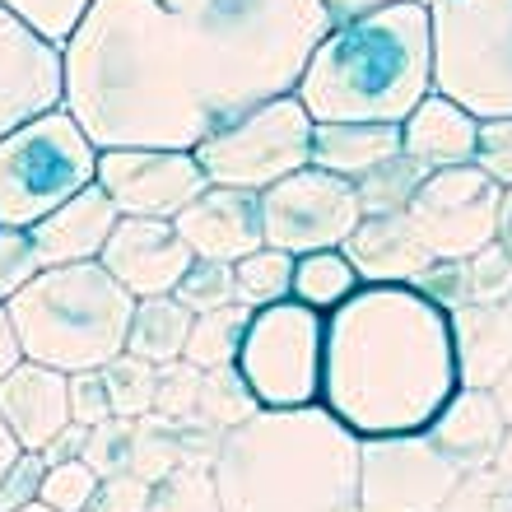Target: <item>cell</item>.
I'll list each match as a JSON object with an SVG mask.
<instances>
[{
	"label": "cell",
	"instance_id": "obj_1",
	"mask_svg": "<svg viewBox=\"0 0 512 512\" xmlns=\"http://www.w3.org/2000/svg\"><path fill=\"white\" fill-rule=\"evenodd\" d=\"M66 103L94 149H196L229 122L159 0H94L61 42Z\"/></svg>",
	"mask_w": 512,
	"mask_h": 512
},
{
	"label": "cell",
	"instance_id": "obj_2",
	"mask_svg": "<svg viewBox=\"0 0 512 512\" xmlns=\"http://www.w3.org/2000/svg\"><path fill=\"white\" fill-rule=\"evenodd\" d=\"M457 387L452 317L415 284H364L326 317L322 405L354 438L429 433Z\"/></svg>",
	"mask_w": 512,
	"mask_h": 512
},
{
	"label": "cell",
	"instance_id": "obj_3",
	"mask_svg": "<svg viewBox=\"0 0 512 512\" xmlns=\"http://www.w3.org/2000/svg\"><path fill=\"white\" fill-rule=\"evenodd\" d=\"M359 443L326 405L256 410L215 443L219 512H359Z\"/></svg>",
	"mask_w": 512,
	"mask_h": 512
},
{
	"label": "cell",
	"instance_id": "obj_4",
	"mask_svg": "<svg viewBox=\"0 0 512 512\" xmlns=\"http://www.w3.org/2000/svg\"><path fill=\"white\" fill-rule=\"evenodd\" d=\"M433 94V38L424 0H391L364 14L336 19L308 66L294 98L322 122H382L405 117Z\"/></svg>",
	"mask_w": 512,
	"mask_h": 512
},
{
	"label": "cell",
	"instance_id": "obj_5",
	"mask_svg": "<svg viewBox=\"0 0 512 512\" xmlns=\"http://www.w3.org/2000/svg\"><path fill=\"white\" fill-rule=\"evenodd\" d=\"M215 84L224 112L243 117L298 89L312 47L331 33L322 0H159Z\"/></svg>",
	"mask_w": 512,
	"mask_h": 512
},
{
	"label": "cell",
	"instance_id": "obj_6",
	"mask_svg": "<svg viewBox=\"0 0 512 512\" xmlns=\"http://www.w3.org/2000/svg\"><path fill=\"white\" fill-rule=\"evenodd\" d=\"M5 312L28 364H47L70 378L126 354L135 298L103 270V261H80L42 266Z\"/></svg>",
	"mask_w": 512,
	"mask_h": 512
},
{
	"label": "cell",
	"instance_id": "obj_7",
	"mask_svg": "<svg viewBox=\"0 0 512 512\" xmlns=\"http://www.w3.org/2000/svg\"><path fill=\"white\" fill-rule=\"evenodd\" d=\"M433 94L494 122L512 117V0H424Z\"/></svg>",
	"mask_w": 512,
	"mask_h": 512
},
{
	"label": "cell",
	"instance_id": "obj_8",
	"mask_svg": "<svg viewBox=\"0 0 512 512\" xmlns=\"http://www.w3.org/2000/svg\"><path fill=\"white\" fill-rule=\"evenodd\" d=\"M98 149L66 108L19 126L0 140V224L33 229L38 219L94 187Z\"/></svg>",
	"mask_w": 512,
	"mask_h": 512
},
{
	"label": "cell",
	"instance_id": "obj_9",
	"mask_svg": "<svg viewBox=\"0 0 512 512\" xmlns=\"http://www.w3.org/2000/svg\"><path fill=\"white\" fill-rule=\"evenodd\" d=\"M322 359L326 317L284 298L275 308L252 312L233 368L261 410H298V405H322Z\"/></svg>",
	"mask_w": 512,
	"mask_h": 512
},
{
	"label": "cell",
	"instance_id": "obj_10",
	"mask_svg": "<svg viewBox=\"0 0 512 512\" xmlns=\"http://www.w3.org/2000/svg\"><path fill=\"white\" fill-rule=\"evenodd\" d=\"M191 154L210 177V187H238L261 196L280 177L312 163V117L294 94L270 98L224 122L215 135H205Z\"/></svg>",
	"mask_w": 512,
	"mask_h": 512
},
{
	"label": "cell",
	"instance_id": "obj_11",
	"mask_svg": "<svg viewBox=\"0 0 512 512\" xmlns=\"http://www.w3.org/2000/svg\"><path fill=\"white\" fill-rule=\"evenodd\" d=\"M359 219H364L359 187L312 168V163L261 191V233L275 252L303 256L345 247L350 233L359 229Z\"/></svg>",
	"mask_w": 512,
	"mask_h": 512
},
{
	"label": "cell",
	"instance_id": "obj_12",
	"mask_svg": "<svg viewBox=\"0 0 512 512\" xmlns=\"http://www.w3.org/2000/svg\"><path fill=\"white\" fill-rule=\"evenodd\" d=\"M499 205V182L475 163H457V168H433L410 196L405 215L438 261H466L480 247L499 243Z\"/></svg>",
	"mask_w": 512,
	"mask_h": 512
},
{
	"label": "cell",
	"instance_id": "obj_13",
	"mask_svg": "<svg viewBox=\"0 0 512 512\" xmlns=\"http://www.w3.org/2000/svg\"><path fill=\"white\" fill-rule=\"evenodd\" d=\"M429 433L364 438L359 443V512H438L461 480Z\"/></svg>",
	"mask_w": 512,
	"mask_h": 512
},
{
	"label": "cell",
	"instance_id": "obj_14",
	"mask_svg": "<svg viewBox=\"0 0 512 512\" xmlns=\"http://www.w3.org/2000/svg\"><path fill=\"white\" fill-rule=\"evenodd\" d=\"M94 182L122 215L140 219H177L210 187L191 149H98Z\"/></svg>",
	"mask_w": 512,
	"mask_h": 512
},
{
	"label": "cell",
	"instance_id": "obj_15",
	"mask_svg": "<svg viewBox=\"0 0 512 512\" xmlns=\"http://www.w3.org/2000/svg\"><path fill=\"white\" fill-rule=\"evenodd\" d=\"M66 103V56L61 42L0 5V140Z\"/></svg>",
	"mask_w": 512,
	"mask_h": 512
},
{
	"label": "cell",
	"instance_id": "obj_16",
	"mask_svg": "<svg viewBox=\"0 0 512 512\" xmlns=\"http://www.w3.org/2000/svg\"><path fill=\"white\" fill-rule=\"evenodd\" d=\"M98 261L131 298H159V294H173L182 284V275L191 270L196 256L182 243L173 219L122 215Z\"/></svg>",
	"mask_w": 512,
	"mask_h": 512
},
{
	"label": "cell",
	"instance_id": "obj_17",
	"mask_svg": "<svg viewBox=\"0 0 512 512\" xmlns=\"http://www.w3.org/2000/svg\"><path fill=\"white\" fill-rule=\"evenodd\" d=\"M182 243L191 247V256L205 261H229L238 266L243 256L266 247L261 233V196L238 187H205L196 201L173 219Z\"/></svg>",
	"mask_w": 512,
	"mask_h": 512
},
{
	"label": "cell",
	"instance_id": "obj_18",
	"mask_svg": "<svg viewBox=\"0 0 512 512\" xmlns=\"http://www.w3.org/2000/svg\"><path fill=\"white\" fill-rule=\"evenodd\" d=\"M0 419L24 452H47L70 424V378L47 364H14L0 382Z\"/></svg>",
	"mask_w": 512,
	"mask_h": 512
},
{
	"label": "cell",
	"instance_id": "obj_19",
	"mask_svg": "<svg viewBox=\"0 0 512 512\" xmlns=\"http://www.w3.org/2000/svg\"><path fill=\"white\" fill-rule=\"evenodd\" d=\"M122 210L108 201V191L84 187L80 196H70L61 210H52L47 219H38L28 238H33V252H38L42 266H80V261H98L103 247H108L112 229H117Z\"/></svg>",
	"mask_w": 512,
	"mask_h": 512
},
{
	"label": "cell",
	"instance_id": "obj_20",
	"mask_svg": "<svg viewBox=\"0 0 512 512\" xmlns=\"http://www.w3.org/2000/svg\"><path fill=\"white\" fill-rule=\"evenodd\" d=\"M340 252L350 256V266L359 270L364 284H415L438 261L405 210L401 215H364Z\"/></svg>",
	"mask_w": 512,
	"mask_h": 512
},
{
	"label": "cell",
	"instance_id": "obj_21",
	"mask_svg": "<svg viewBox=\"0 0 512 512\" xmlns=\"http://www.w3.org/2000/svg\"><path fill=\"white\" fill-rule=\"evenodd\" d=\"M503 433H508V419L499 415L494 391L480 387H457V396L443 405V415L429 424V438L443 447V457L457 461L461 471L494 466Z\"/></svg>",
	"mask_w": 512,
	"mask_h": 512
},
{
	"label": "cell",
	"instance_id": "obj_22",
	"mask_svg": "<svg viewBox=\"0 0 512 512\" xmlns=\"http://www.w3.org/2000/svg\"><path fill=\"white\" fill-rule=\"evenodd\" d=\"M447 317L461 387L489 391L512 368V312L503 303H461Z\"/></svg>",
	"mask_w": 512,
	"mask_h": 512
},
{
	"label": "cell",
	"instance_id": "obj_23",
	"mask_svg": "<svg viewBox=\"0 0 512 512\" xmlns=\"http://www.w3.org/2000/svg\"><path fill=\"white\" fill-rule=\"evenodd\" d=\"M405 154L424 168H457V163L475 159V140H480V117L452 103L443 94H429L401 126Z\"/></svg>",
	"mask_w": 512,
	"mask_h": 512
},
{
	"label": "cell",
	"instance_id": "obj_24",
	"mask_svg": "<svg viewBox=\"0 0 512 512\" xmlns=\"http://www.w3.org/2000/svg\"><path fill=\"white\" fill-rule=\"evenodd\" d=\"M405 154L401 126L382 122H312V168H322L331 177L359 182L387 159Z\"/></svg>",
	"mask_w": 512,
	"mask_h": 512
},
{
	"label": "cell",
	"instance_id": "obj_25",
	"mask_svg": "<svg viewBox=\"0 0 512 512\" xmlns=\"http://www.w3.org/2000/svg\"><path fill=\"white\" fill-rule=\"evenodd\" d=\"M191 322H196V312H187L173 294L135 298L131 331H126V354H135V359H145L154 368L182 364L187 340H191Z\"/></svg>",
	"mask_w": 512,
	"mask_h": 512
},
{
	"label": "cell",
	"instance_id": "obj_26",
	"mask_svg": "<svg viewBox=\"0 0 512 512\" xmlns=\"http://www.w3.org/2000/svg\"><path fill=\"white\" fill-rule=\"evenodd\" d=\"M359 289H364V280H359V270L350 266V256L340 252V247L294 256V303H303V308L331 317Z\"/></svg>",
	"mask_w": 512,
	"mask_h": 512
},
{
	"label": "cell",
	"instance_id": "obj_27",
	"mask_svg": "<svg viewBox=\"0 0 512 512\" xmlns=\"http://www.w3.org/2000/svg\"><path fill=\"white\" fill-rule=\"evenodd\" d=\"M247 322H252V308H243V303L219 308V312H201V317L191 322V340H187L182 364H191L196 373L233 368V359H238V350H243Z\"/></svg>",
	"mask_w": 512,
	"mask_h": 512
},
{
	"label": "cell",
	"instance_id": "obj_28",
	"mask_svg": "<svg viewBox=\"0 0 512 512\" xmlns=\"http://www.w3.org/2000/svg\"><path fill=\"white\" fill-rule=\"evenodd\" d=\"M233 284H238V303L252 312L275 308L284 298H294V256L261 247V252L243 256L233 266Z\"/></svg>",
	"mask_w": 512,
	"mask_h": 512
},
{
	"label": "cell",
	"instance_id": "obj_29",
	"mask_svg": "<svg viewBox=\"0 0 512 512\" xmlns=\"http://www.w3.org/2000/svg\"><path fill=\"white\" fill-rule=\"evenodd\" d=\"M424 177H429V168H424V163H415L410 154L387 159L382 168H373L368 177H359V182H354V187H359V205H364V215H401Z\"/></svg>",
	"mask_w": 512,
	"mask_h": 512
},
{
	"label": "cell",
	"instance_id": "obj_30",
	"mask_svg": "<svg viewBox=\"0 0 512 512\" xmlns=\"http://www.w3.org/2000/svg\"><path fill=\"white\" fill-rule=\"evenodd\" d=\"M145 512H219L210 461H182L177 471L154 480V485H149Z\"/></svg>",
	"mask_w": 512,
	"mask_h": 512
},
{
	"label": "cell",
	"instance_id": "obj_31",
	"mask_svg": "<svg viewBox=\"0 0 512 512\" xmlns=\"http://www.w3.org/2000/svg\"><path fill=\"white\" fill-rule=\"evenodd\" d=\"M103 382H108L117 419H145L159 401V368L135 359V354H117L112 364H103Z\"/></svg>",
	"mask_w": 512,
	"mask_h": 512
},
{
	"label": "cell",
	"instance_id": "obj_32",
	"mask_svg": "<svg viewBox=\"0 0 512 512\" xmlns=\"http://www.w3.org/2000/svg\"><path fill=\"white\" fill-rule=\"evenodd\" d=\"M261 405L247 391V382L238 378V368H215V373H201V401H196V415L205 424H215L219 433L238 429L243 419H252Z\"/></svg>",
	"mask_w": 512,
	"mask_h": 512
},
{
	"label": "cell",
	"instance_id": "obj_33",
	"mask_svg": "<svg viewBox=\"0 0 512 512\" xmlns=\"http://www.w3.org/2000/svg\"><path fill=\"white\" fill-rule=\"evenodd\" d=\"M173 298L182 303L187 312H219V308H233L238 303V284H233V266L229 261H205L196 256L191 270L182 275V284L173 289Z\"/></svg>",
	"mask_w": 512,
	"mask_h": 512
},
{
	"label": "cell",
	"instance_id": "obj_34",
	"mask_svg": "<svg viewBox=\"0 0 512 512\" xmlns=\"http://www.w3.org/2000/svg\"><path fill=\"white\" fill-rule=\"evenodd\" d=\"M103 489V475L89 466V461H56L42 475V494L38 499L56 512H89Z\"/></svg>",
	"mask_w": 512,
	"mask_h": 512
},
{
	"label": "cell",
	"instance_id": "obj_35",
	"mask_svg": "<svg viewBox=\"0 0 512 512\" xmlns=\"http://www.w3.org/2000/svg\"><path fill=\"white\" fill-rule=\"evenodd\" d=\"M461 275H466V303H508L512 298V256L503 252V243H489L466 256Z\"/></svg>",
	"mask_w": 512,
	"mask_h": 512
},
{
	"label": "cell",
	"instance_id": "obj_36",
	"mask_svg": "<svg viewBox=\"0 0 512 512\" xmlns=\"http://www.w3.org/2000/svg\"><path fill=\"white\" fill-rule=\"evenodd\" d=\"M438 512H512V480H503L494 466L466 471Z\"/></svg>",
	"mask_w": 512,
	"mask_h": 512
},
{
	"label": "cell",
	"instance_id": "obj_37",
	"mask_svg": "<svg viewBox=\"0 0 512 512\" xmlns=\"http://www.w3.org/2000/svg\"><path fill=\"white\" fill-rule=\"evenodd\" d=\"M131 447H135V419H108V424L89 429L84 461H89L103 480H108V475H126L131 471Z\"/></svg>",
	"mask_w": 512,
	"mask_h": 512
},
{
	"label": "cell",
	"instance_id": "obj_38",
	"mask_svg": "<svg viewBox=\"0 0 512 512\" xmlns=\"http://www.w3.org/2000/svg\"><path fill=\"white\" fill-rule=\"evenodd\" d=\"M0 5H10L19 19H28L42 38L66 42L70 33H75V24H80V14L89 10L94 0H0Z\"/></svg>",
	"mask_w": 512,
	"mask_h": 512
},
{
	"label": "cell",
	"instance_id": "obj_39",
	"mask_svg": "<svg viewBox=\"0 0 512 512\" xmlns=\"http://www.w3.org/2000/svg\"><path fill=\"white\" fill-rule=\"evenodd\" d=\"M38 270H42V261H38V252H33L28 229H5V224H0V303H10Z\"/></svg>",
	"mask_w": 512,
	"mask_h": 512
},
{
	"label": "cell",
	"instance_id": "obj_40",
	"mask_svg": "<svg viewBox=\"0 0 512 512\" xmlns=\"http://www.w3.org/2000/svg\"><path fill=\"white\" fill-rule=\"evenodd\" d=\"M475 168L494 177L503 191L512 187V117H494L480 122V140H475Z\"/></svg>",
	"mask_w": 512,
	"mask_h": 512
},
{
	"label": "cell",
	"instance_id": "obj_41",
	"mask_svg": "<svg viewBox=\"0 0 512 512\" xmlns=\"http://www.w3.org/2000/svg\"><path fill=\"white\" fill-rule=\"evenodd\" d=\"M112 415V396L108 382H103V368H89V373H70V424H84V429H98L108 424Z\"/></svg>",
	"mask_w": 512,
	"mask_h": 512
},
{
	"label": "cell",
	"instance_id": "obj_42",
	"mask_svg": "<svg viewBox=\"0 0 512 512\" xmlns=\"http://www.w3.org/2000/svg\"><path fill=\"white\" fill-rule=\"evenodd\" d=\"M196 401H201V373L191 364H173V368H159V401L154 410H163L168 419H182V415H196Z\"/></svg>",
	"mask_w": 512,
	"mask_h": 512
},
{
	"label": "cell",
	"instance_id": "obj_43",
	"mask_svg": "<svg viewBox=\"0 0 512 512\" xmlns=\"http://www.w3.org/2000/svg\"><path fill=\"white\" fill-rule=\"evenodd\" d=\"M42 475H47L42 452H24V457L5 471V480H0V512H19V508H28V503H38Z\"/></svg>",
	"mask_w": 512,
	"mask_h": 512
},
{
	"label": "cell",
	"instance_id": "obj_44",
	"mask_svg": "<svg viewBox=\"0 0 512 512\" xmlns=\"http://www.w3.org/2000/svg\"><path fill=\"white\" fill-rule=\"evenodd\" d=\"M415 289L447 312L461 308V303H466V275H461V261H433V266L415 280Z\"/></svg>",
	"mask_w": 512,
	"mask_h": 512
},
{
	"label": "cell",
	"instance_id": "obj_45",
	"mask_svg": "<svg viewBox=\"0 0 512 512\" xmlns=\"http://www.w3.org/2000/svg\"><path fill=\"white\" fill-rule=\"evenodd\" d=\"M145 503H149V480L126 471V475H108L103 480L89 512H145Z\"/></svg>",
	"mask_w": 512,
	"mask_h": 512
},
{
	"label": "cell",
	"instance_id": "obj_46",
	"mask_svg": "<svg viewBox=\"0 0 512 512\" xmlns=\"http://www.w3.org/2000/svg\"><path fill=\"white\" fill-rule=\"evenodd\" d=\"M84 447H89V429L84 424H66V429L56 433V443L42 452V461L47 466H56V461H84Z\"/></svg>",
	"mask_w": 512,
	"mask_h": 512
},
{
	"label": "cell",
	"instance_id": "obj_47",
	"mask_svg": "<svg viewBox=\"0 0 512 512\" xmlns=\"http://www.w3.org/2000/svg\"><path fill=\"white\" fill-rule=\"evenodd\" d=\"M14 364H24V354H19V340H14L10 312H5V303H0V382L10 378Z\"/></svg>",
	"mask_w": 512,
	"mask_h": 512
},
{
	"label": "cell",
	"instance_id": "obj_48",
	"mask_svg": "<svg viewBox=\"0 0 512 512\" xmlns=\"http://www.w3.org/2000/svg\"><path fill=\"white\" fill-rule=\"evenodd\" d=\"M322 5L331 10V19H350V14H364L373 5H391V0H322Z\"/></svg>",
	"mask_w": 512,
	"mask_h": 512
},
{
	"label": "cell",
	"instance_id": "obj_49",
	"mask_svg": "<svg viewBox=\"0 0 512 512\" xmlns=\"http://www.w3.org/2000/svg\"><path fill=\"white\" fill-rule=\"evenodd\" d=\"M19 457H24V447L14 443V433L5 429V419H0V480H5V471H10Z\"/></svg>",
	"mask_w": 512,
	"mask_h": 512
},
{
	"label": "cell",
	"instance_id": "obj_50",
	"mask_svg": "<svg viewBox=\"0 0 512 512\" xmlns=\"http://www.w3.org/2000/svg\"><path fill=\"white\" fill-rule=\"evenodd\" d=\"M489 391H494V401H499V415L508 419V429H512V368H508V373H503V378L494 382Z\"/></svg>",
	"mask_w": 512,
	"mask_h": 512
},
{
	"label": "cell",
	"instance_id": "obj_51",
	"mask_svg": "<svg viewBox=\"0 0 512 512\" xmlns=\"http://www.w3.org/2000/svg\"><path fill=\"white\" fill-rule=\"evenodd\" d=\"M499 243L512 256V187L503 191V205H499Z\"/></svg>",
	"mask_w": 512,
	"mask_h": 512
},
{
	"label": "cell",
	"instance_id": "obj_52",
	"mask_svg": "<svg viewBox=\"0 0 512 512\" xmlns=\"http://www.w3.org/2000/svg\"><path fill=\"white\" fill-rule=\"evenodd\" d=\"M494 471H499L503 480H512V429L503 433V443H499V457H494Z\"/></svg>",
	"mask_w": 512,
	"mask_h": 512
},
{
	"label": "cell",
	"instance_id": "obj_53",
	"mask_svg": "<svg viewBox=\"0 0 512 512\" xmlns=\"http://www.w3.org/2000/svg\"><path fill=\"white\" fill-rule=\"evenodd\" d=\"M19 512H56V508H47V503L38 499V503H28V508H19Z\"/></svg>",
	"mask_w": 512,
	"mask_h": 512
},
{
	"label": "cell",
	"instance_id": "obj_54",
	"mask_svg": "<svg viewBox=\"0 0 512 512\" xmlns=\"http://www.w3.org/2000/svg\"><path fill=\"white\" fill-rule=\"evenodd\" d=\"M503 308H508V312H512V298H508V303H503Z\"/></svg>",
	"mask_w": 512,
	"mask_h": 512
}]
</instances>
